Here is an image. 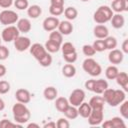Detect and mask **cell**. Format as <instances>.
I'll return each instance as SVG.
<instances>
[{
  "label": "cell",
  "mask_w": 128,
  "mask_h": 128,
  "mask_svg": "<svg viewBox=\"0 0 128 128\" xmlns=\"http://www.w3.org/2000/svg\"><path fill=\"white\" fill-rule=\"evenodd\" d=\"M93 34L97 39H104L109 36V30L104 24H98L93 28Z\"/></svg>",
  "instance_id": "16"
},
{
  "label": "cell",
  "mask_w": 128,
  "mask_h": 128,
  "mask_svg": "<svg viewBox=\"0 0 128 128\" xmlns=\"http://www.w3.org/2000/svg\"><path fill=\"white\" fill-rule=\"evenodd\" d=\"M1 41H2V39H1V37H0V44H1Z\"/></svg>",
  "instance_id": "54"
},
{
  "label": "cell",
  "mask_w": 128,
  "mask_h": 128,
  "mask_svg": "<svg viewBox=\"0 0 128 128\" xmlns=\"http://www.w3.org/2000/svg\"><path fill=\"white\" fill-rule=\"evenodd\" d=\"M63 114H64V116H65L67 119H69V120L76 119V118L79 116V114H78V110H77V107L72 106V105H69V106L65 109V111L63 112Z\"/></svg>",
  "instance_id": "27"
},
{
  "label": "cell",
  "mask_w": 128,
  "mask_h": 128,
  "mask_svg": "<svg viewBox=\"0 0 128 128\" xmlns=\"http://www.w3.org/2000/svg\"><path fill=\"white\" fill-rule=\"evenodd\" d=\"M120 115L123 119H128V101L125 99L121 104H120Z\"/></svg>",
  "instance_id": "39"
},
{
  "label": "cell",
  "mask_w": 128,
  "mask_h": 128,
  "mask_svg": "<svg viewBox=\"0 0 128 128\" xmlns=\"http://www.w3.org/2000/svg\"><path fill=\"white\" fill-rule=\"evenodd\" d=\"M20 35V32L18 30V28L14 25H9V26H6L2 32H1V39L4 41V42H12L14 41L18 36Z\"/></svg>",
  "instance_id": "5"
},
{
  "label": "cell",
  "mask_w": 128,
  "mask_h": 128,
  "mask_svg": "<svg viewBox=\"0 0 128 128\" xmlns=\"http://www.w3.org/2000/svg\"><path fill=\"white\" fill-rule=\"evenodd\" d=\"M77 110H78V114L82 118H88V116L90 115V113L92 111V108H91V106L89 105L88 102H82L78 106Z\"/></svg>",
  "instance_id": "22"
},
{
  "label": "cell",
  "mask_w": 128,
  "mask_h": 128,
  "mask_svg": "<svg viewBox=\"0 0 128 128\" xmlns=\"http://www.w3.org/2000/svg\"><path fill=\"white\" fill-rule=\"evenodd\" d=\"M113 12L122 13L128 11V0H112L111 7Z\"/></svg>",
  "instance_id": "13"
},
{
  "label": "cell",
  "mask_w": 128,
  "mask_h": 128,
  "mask_svg": "<svg viewBox=\"0 0 128 128\" xmlns=\"http://www.w3.org/2000/svg\"><path fill=\"white\" fill-rule=\"evenodd\" d=\"M52 61H53V58H52V56H51V53L47 52V54H46L42 59H40V60L38 61V63H39L40 66H42V67H49V66L52 64Z\"/></svg>",
  "instance_id": "36"
},
{
  "label": "cell",
  "mask_w": 128,
  "mask_h": 128,
  "mask_svg": "<svg viewBox=\"0 0 128 128\" xmlns=\"http://www.w3.org/2000/svg\"><path fill=\"white\" fill-rule=\"evenodd\" d=\"M78 58V55H77V52H72V53H68V54H63V59L66 63H71L73 64L74 62H76Z\"/></svg>",
  "instance_id": "40"
},
{
  "label": "cell",
  "mask_w": 128,
  "mask_h": 128,
  "mask_svg": "<svg viewBox=\"0 0 128 128\" xmlns=\"http://www.w3.org/2000/svg\"><path fill=\"white\" fill-rule=\"evenodd\" d=\"M15 98H16L17 102H20V103H23V104H27V103H29L31 101V94L27 89L20 88V89L16 90Z\"/></svg>",
  "instance_id": "14"
},
{
  "label": "cell",
  "mask_w": 128,
  "mask_h": 128,
  "mask_svg": "<svg viewBox=\"0 0 128 128\" xmlns=\"http://www.w3.org/2000/svg\"><path fill=\"white\" fill-rule=\"evenodd\" d=\"M80 1H82V2H88V1H90V0H80Z\"/></svg>",
  "instance_id": "53"
},
{
  "label": "cell",
  "mask_w": 128,
  "mask_h": 128,
  "mask_svg": "<svg viewBox=\"0 0 128 128\" xmlns=\"http://www.w3.org/2000/svg\"><path fill=\"white\" fill-rule=\"evenodd\" d=\"M9 54H10L9 49L6 46L0 44V61L6 60L8 58V56H9Z\"/></svg>",
  "instance_id": "45"
},
{
  "label": "cell",
  "mask_w": 128,
  "mask_h": 128,
  "mask_svg": "<svg viewBox=\"0 0 128 128\" xmlns=\"http://www.w3.org/2000/svg\"><path fill=\"white\" fill-rule=\"evenodd\" d=\"M89 105L91 106L92 109H98V108H104V104L105 101L103 99L102 96H99L97 94V96H93L90 100H89Z\"/></svg>",
  "instance_id": "24"
},
{
  "label": "cell",
  "mask_w": 128,
  "mask_h": 128,
  "mask_svg": "<svg viewBox=\"0 0 128 128\" xmlns=\"http://www.w3.org/2000/svg\"><path fill=\"white\" fill-rule=\"evenodd\" d=\"M64 6H53V5H50L49 7V13L52 15V16H60L63 14L64 12Z\"/></svg>",
  "instance_id": "35"
},
{
  "label": "cell",
  "mask_w": 128,
  "mask_h": 128,
  "mask_svg": "<svg viewBox=\"0 0 128 128\" xmlns=\"http://www.w3.org/2000/svg\"><path fill=\"white\" fill-rule=\"evenodd\" d=\"M63 13H64L65 18L67 20H69V21L75 20L77 18V16H78V10L73 6H69V7L65 8Z\"/></svg>",
  "instance_id": "28"
},
{
  "label": "cell",
  "mask_w": 128,
  "mask_h": 128,
  "mask_svg": "<svg viewBox=\"0 0 128 128\" xmlns=\"http://www.w3.org/2000/svg\"><path fill=\"white\" fill-rule=\"evenodd\" d=\"M13 4L18 10H27V8L29 7L28 0H15Z\"/></svg>",
  "instance_id": "41"
},
{
  "label": "cell",
  "mask_w": 128,
  "mask_h": 128,
  "mask_svg": "<svg viewBox=\"0 0 128 128\" xmlns=\"http://www.w3.org/2000/svg\"><path fill=\"white\" fill-rule=\"evenodd\" d=\"M117 84L123 88L125 92L128 91V75L126 72H119L115 78Z\"/></svg>",
  "instance_id": "20"
},
{
  "label": "cell",
  "mask_w": 128,
  "mask_h": 128,
  "mask_svg": "<svg viewBox=\"0 0 128 128\" xmlns=\"http://www.w3.org/2000/svg\"><path fill=\"white\" fill-rule=\"evenodd\" d=\"M49 40H52L59 44H62L63 43V35L58 30H53L49 34Z\"/></svg>",
  "instance_id": "33"
},
{
  "label": "cell",
  "mask_w": 128,
  "mask_h": 128,
  "mask_svg": "<svg viewBox=\"0 0 128 128\" xmlns=\"http://www.w3.org/2000/svg\"><path fill=\"white\" fill-rule=\"evenodd\" d=\"M84 100H85V92L83 89H80V88L74 89L70 93L68 98L69 104L75 107H78L82 102H84Z\"/></svg>",
  "instance_id": "6"
},
{
  "label": "cell",
  "mask_w": 128,
  "mask_h": 128,
  "mask_svg": "<svg viewBox=\"0 0 128 128\" xmlns=\"http://www.w3.org/2000/svg\"><path fill=\"white\" fill-rule=\"evenodd\" d=\"M31 127H35V128H40V125L37 123H29L27 124V128H31Z\"/></svg>",
  "instance_id": "51"
},
{
  "label": "cell",
  "mask_w": 128,
  "mask_h": 128,
  "mask_svg": "<svg viewBox=\"0 0 128 128\" xmlns=\"http://www.w3.org/2000/svg\"><path fill=\"white\" fill-rule=\"evenodd\" d=\"M121 51H122L124 54H127V53H128V39H125V40L123 41Z\"/></svg>",
  "instance_id": "47"
},
{
  "label": "cell",
  "mask_w": 128,
  "mask_h": 128,
  "mask_svg": "<svg viewBox=\"0 0 128 128\" xmlns=\"http://www.w3.org/2000/svg\"><path fill=\"white\" fill-rule=\"evenodd\" d=\"M69 105H70V104H69V101H68V99L65 98V97H57V98L55 99V108H56L59 112H61V113H63V112L65 111V109H66Z\"/></svg>",
  "instance_id": "26"
},
{
  "label": "cell",
  "mask_w": 128,
  "mask_h": 128,
  "mask_svg": "<svg viewBox=\"0 0 128 128\" xmlns=\"http://www.w3.org/2000/svg\"><path fill=\"white\" fill-rule=\"evenodd\" d=\"M56 127L57 128H69L70 127V123L68 121V119L66 117H61L57 120L56 122Z\"/></svg>",
  "instance_id": "43"
},
{
  "label": "cell",
  "mask_w": 128,
  "mask_h": 128,
  "mask_svg": "<svg viewBox=\"0 0 128 128\" xmlns=\"http://www.w3.org/2000/svg\"><path fill=\"white\" fill-rule=\"evenodd\" d=\"M111 24H112V27L115 28V29H120L124 26L125 24V18L124 16L121 14V13H116V14H113L111 20H110Z\"/></svg>",
  "instance_id": "19"
},
{
  "label": "cell",
  "mask_w": 128,
  "mask_h": 128,
  "mask_svg": "<svg viewBox=\"0 0 128 128\" xmlns=\"http://www.w3.org/2000/svg\"><path fill=\"white\" fill-rule=\"evenodd\" d=\"M57 29L62 35H70L73 32V25L69 20H63L59 22Z\"/></svg>",
  "instance_id": "18"
},
{
  "label": "cell",
  "mask_w": 128,
  "mask_h": 128,
  "mask_svg": "<svg viewBox=\"0 0 128 128\" xmlns=\"http://www.w3.org/2000/svg\"><path fill=\"white\" fill-rule=\"evenodd\" d=\"M43 96L48 101H53L58 96V90L54 86H47L43 90Z\"/></svg>",
  "instance_id": "21"
},
{
  "label": "cell",
  "mask_w": 128,
  "mask_h": 128,
  "mask_svg": "<svg viewBox=\"0 0 128 128\" xmlns=\"http://www.w3.org/2000/svg\"><path fill=\"white\" fill-rule=\"evenodd\" d=\"M62 50V54H68V53H72L76 51L75 46L71 43V42H64L61 44V48Z\"/></svg>",
  "instance_id": "34"
},
{
  "label": "cell",
  "mask_w": 128,
  "mask_h": 128,
  "mask_svg": "<svg viewBox=\"0 0 128 128\" xmlns=\"http://www.w3.org/2000/svg\"><path fill=\"white\" fill-rule=\"evenodd\" d=\"M7 73V69H6V66L3 65V64H0V78L5 76Z\"/></svg>",
  "instance_id": "49"
},
{
  "label": "cell",
  "mask_w": 128,
  "mask_h": 128,
  "mask_svg": "<svg viewBox=\"0 0 128 128\" xmlns=\"http://www.w3.org/2000/svg\"><path fill=\"white\" fill-rule=\"evenodd\" d=\"M108 88V82L104 79H98V80H93V85L91 92H94L95 94L101 95L105 89Z\"/></svg>",
  "instance_id": "15"
},
{
  "label": "cell",
  "mask_w": 128,
  "mask_h": 128,
  "mask_svg": "<svg viewBox=\"0 0 128 128\" xmlns=\"http://www.w3.org/2000/svg\"><path fill=\"white\" fill-rule=\"evenodd\" d=\"M110 123H111V126L112 128H125L126 127V124L124 123V119L122 117H113L110 119Z\"/></svg>",
  "instance_id": "32"
},
{
  "label": "cell",
  "mask_w": 128,
  "mask_h": 128,
  "mask_svg": "<svg viewBox=\"0 0 128 128\" xmlns=\"http://www.w3.org/2000/svg\"><path fill=\"white\" fill-rule=\"evenodd\" d=\"M10 91V83L5 80H0V94H6Z\"/></svg>",
  "instance_id": "44"
},
{
  "label": "cell",
  "mask_w": 128,
  "mask_h": 128,
  "mask_svg": "<svg viewBox=\"0 0 128 128\" xmlns=\"http://www.w3.org/2000/svg\"><path fill=\"white\" fill-rule=\"evenodd\" d=\"M44 47H45V49L47 50V52H49V53H56V52H58V51L60 50L61 44H59V43H57V42H54V41L48 39V40L46 41Z\"/></svg>",
  "instance_id": "29"
},
{
  "label": "cell",
  "mask_w": 128,
  "mask_h": 128,
  "mask_svg": "<svg viewBox=\"0 0 128 128\" xmlns=\"http://www.w3.org/2000/svg\"><path fill=\"white\" fill-rule=\"evenodd\" d=\"M87 119H88V124L91 126L100 125L104 119V108L92 109V111Z\"/></svg>",
  "instance_id": "7"
},
{
  "label": "cell",
  "mask_w": 128,
  "mask_h": 128,
  "mask_svg": "<svg viewBox=\"0 0 128 128\" xmlns=\"http://www.w3.org/2000/svg\"><path fill=\"white\" fill-rule=\"evenodd\" d=\"M111 1H112V0H111Z\"/></svg>",
  "instance_id": "55"
},
{
  "label": "cell",
  "mask_w": 128,
  "mask_h": 128,
  "mask_svg": "<svg viewBox=\"0 0 128 128\" xmlns=\"http://www.w3.org/2000/svg\"><path fill=\"white\" fill-rule=\"evenodd\" d=\"M62 74L66 78H72L76 75V67L71 63H67L62 67Z\"/></svg>",
  "instance_id": "25"
},
{
  "label": "cell",
  "mask_w": 128,
  "mask_h": 128,
  "mask_svg": "<svg viewBox=\"0 0 128 128\" xmlns=\"http://www.w3.org/2000/svg\"><path fill=\"white\" fill-rule=\"evenodd\" d=\"M118 73H119V70L116 67V65H110L105 70V76L109 80H114Z\"/></svg>",
  "instance_id": "30"
},
{
  "label": "cell",
  "mask_w": 128,
  "mask_h": 128,
  "mask_svg": "<svg viewBox=\"0 0 128 128\" xmlns=\"http://www.w3.org/2000/svg\"><path fill=\"white\" fill-rule=\"evenodd\" d=\"M125 99H126V92L124 90H122V89H114L112 98L108 102V104L111 107H116V106L120 105Z\"/></svg>",
  "instance_id": "10"
},
{
  "label": "cell",
  "mask_w": 128,
  "mask_h": 128,
  "mask_svg": "<svg viewBox=\"0 0 128 128\" xmlns=\"http://www.w3.org/2000/svg\"><path fill=\"white\" fill-rule=\"evenodd\" d=\"M16 27L18 28L20 33H28L31 30L32 25L29 19L21 18V19H18V21L16 22Z\"/></svg>",
  "instance_id": "17"
},
{
  "label": "cell",
  "mask_w": 128,
  "mask_h": 128,
  "mask_svg": "<svg viewBox=\"0 0 128 128\" xmlns=\"http://www.w3.org/2000/svg\"><path fill=\"white\" fill-rule=\"evenodd\" d=\"M12 113H13V118H14L15 123L20 124V125H24L31 118L30 110L27 108L26 104H23L20 102H17L13 105Z\"/></svg>",
  "instance_id": "1"
},
{
  "label": "cell",
  "mask_w": 128,
  "mask_h": 128,
  "mask_svg": "<svg viewBox=\"0 0 128 128\" xmlns=\"http://www.w3.org/2000/svg\"><path fill=\"white\" fill-rule=\"evenodd\" d=\"M10 127H22V125L13 123L8 119H2L0 121V128H10Z\"/></svg>",
  "instance_id": "42"
},
{
  "label": "cell",
  "mask_w": 128,
  "mask_h": 128,
  "mask_svg": "<svg viewBox=\"0 0 128 128\" xmlns=\"http://www.w3.org/2000/svg\"><path fill=\"white\" fill-rule=\"evenodd\" d=\"M83 70L92 77H97L102 73L101 65L91 57H87L82 63Z\"/></svg>",
  "instance_id": "3"
},
{
  "label": "cell",
  "mask_w": 128,
  "mask_h": 128,
  "mask_svg": "<svg viewBox=\"0 0 128 128\" xmlns=\"http://www.w3.org/2000/svg\"><path fill=\"white\" fill-rule=\"evenodd\" d=\"M14 47L18 52H24L28 50L31 46V41L28 37L25 36H18L14 41Z\"/></svg>",
  "instance_id": "9"
},
{
  "label": "cell",
  "mask_w": 128,
  "mask_h": 128,
  "mask_svg": "<svg viewBox=\"0 0 128 128\" xmlns=\"http://www.w3.org/2000/svg\"><path fill=\"white\" fill-rule=\"evenodd\" d=\"M42 14V8L37 5V4H34V5H31L27 8V15L31 18V19H36L38 18L40 15Z\"/></svg>",
  "instance_id": "23"
},
{
  "label": "cell",
  "mask_w": 128,
  "mask_h": 128,
  "mask_svg": "<svg viewBox=\"0 0 128 128\" xmlns=\"http://www.w3.org/2000/svg\"><path fill=\"white\" fill-rule=\"evenodd\" d=\"M50 5H53V6H64V0H50Z\"/></svg>",
  "instance_id": "48"
},
{
  "label": "cell",
  "mask_w": 128,
  "mask_h": 128,
  "mask_svg": "<svg viewBox=\"0 0 128 128\" xmlns=\"http://www.w3.org/2000/svg\"><path fill=\"white\" fill-rule=\"evenodd\" d=\"M13 0H0V7L4 9L10 8L13 5Z\"/></svg>",
  "instance_id": "46"
},
{
  "label": "cell",
  "mask_w": 128,
  "mask_h": 128,
  "mask_svg": "<svg viewBox=\"0 0 128 128\" xmlns=\"http://www.w3.org/2000/svg\"><path fill=\"white\" fill-rule=\"evenodd\" d=\"M5 108V102L3 101V99L0 97V111H3Z\"/></svg>",
  "instance_id": "52"
},
{
  "label": "cell",
  "mask_w": 128,
  "mask_h": 128,
  "mask_svg": "<svg viewBox=\"0 0 128 128\" xmlns=\"http://www.w3.org/2000/svg\"><path fill=\"white\" fill-rule=\"evenodd\" d=\"M93 48L95 49L96 52H103L106 50V46H105V43H104V40L103 39H98V40H95L94 43L92 44Z\"/></svg>",
  "instance_id": "37"
},
{
  "label": "cell",
  "mask_w": 128,
  "mask_h": 128,
  "mask_svg": "<svg viewBox=\"0 0 128 128\" xmlns=\"http://www.w3.org/2000/svg\"><path fill=\"white\" fill-rule=\"evenodd\" d=\"M30 54L37 60L39 61L40 59H42L46 54H47V50L45 49L44 45L40 44V43H34L31 44L30 48H29Z\"/></svg>",
  "instance_id": "8"
},
{
  "label": "cell",
  "mask_w": 128,
  "mask_h": 128,
  "mask_svg": "<svg viewBox=\"0 0 128 128\" xmlns=\"http://www.w3.org/2000/svg\"><path fill=\"white\" fill-rule=\"evenodd\" d=\"M113 11L112 9L107 6V5H102L99 6L96 11L93 14V20L97 23V24H105L107 22H109L113 16Z\"/></svg>",
  "instance_id": "2"
},
{
  "label": "cell",
  "mask_w": 128,
  "mask_h": 128,
  "mask_svg": "<svg viewBox=\"0 0 128 128\" xmlns=\"http://www.w3.org/2000/svg\"><path fill=\"white\" fill-rule=\"evenodd\" d=\"M82 52H83V54H84L85 56H87V57H92V56H94V55L96 54V51H95V49L93 48V46H92V45H89V44L83 45V47H82Z\"/></svg>",
  "instance_id": "38"
},
{
  "label": "cell",
  "mask_w": 128,
  "mask_h": 128,
  "mask_svg": "<svg viewBox=\"0 0 128 128\" xmlns=\"http://www.w3.org/2000/svg\"><path fill=\"white\" fill-rule=\"evenodd\" d=\"M104 40V43H105V46H106V50H112V49H115L117 47V39L113 36H107L106 38L103 39Z\"/></svg>",
  "instance_id": "31"
},
{
  "label": "cell",
  "mask_w": 128,
  "mask_h": 128,
  "mask_svg": "<svg viewBox=\"0 0 128 128\" xmlns=\"http://www.w3.org/2000/svg\"><path fill=\"white\" fill-rule=\"evenodd\" d=\"M43 128H56V122L54 121H50L48 123H45L43 125Z\"/></svg>",
  "instance_id": "50"
},
{
  "label": "cell",
  "mask_w": 128,
  "mask_h": 128,
  "mask_svg": "<svg viewBox=\"0 0 128 128\" xmlns=\"http://www.w3.org/2000/svg\"><path fill=\"white\" fill-rule=\"evenodd\" d=\"M19 19L18 14L9 9H4L3 11L0 12V23L5 26H9L12 24H15Z\"/></svg>",
  "instance_id": "4"
},
{
  "label": "cell",
  "mask_w": 128,
  "mask_h": 128,
  "mask_svg": "<svg viewBox=\"0 0 128 128\" xmlns=\"http://www.w3.org/2000/svg\"><path fill=\"white\" fill-rule=\"evenodd\" d=\"M124 59V53L119 50V49H112L110 50L109 54H108V60L112 65H117L122 63Z\"/></svg>",
  "instance_id": "12"
},
{
  "label": "cell",
  "mask_w": 128,
  "mask_h": 128,
  "mask_svg": "<svg viewBox=\"0 0 128 128\" xmlns=\"http://www.w3.org/2000/svg\"><path fill=\"white\" fill-rule=\"evenodd\" d=\"M59 22L60 20L55 17V16H50V17H47L43 20V23H42V26H43V29L46 31V32H51L53 30H56L58 28V25H59Z\"/></svg>",
  "instance_id": "11"
}]
</instances>
